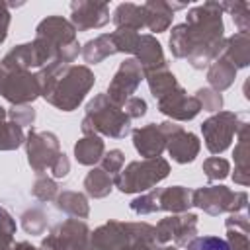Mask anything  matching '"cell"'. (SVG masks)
I'll return each mask as SVG.
<instances>
[{
	"label": "cell",
	"instance_id": "6da1fadb",
	"mask_svg": "<svg viewBox=\"0 0 250 250\" xmlns=\"http://www.w3.org/2000/svg\"><path fill=\"white\" fill-rule=\"evenodd\" d=\"M168 174V164L162 158L146 160V162H133L123 172V176L117 178V186L121 191H139L148 189L152 184L160 182Z\"/></svg>",
	"mask_w": 250,
	"mask_h": 250
},
{
	"label": "cell",
	"instance_id": "7a4b0ae2",
	"mask_svg": "<svg viewBox=\"0 0 250 250\" xmlns=\"http://www.w3.org/2000/svg\"><path fill=\"white\" fill-rule=\"evenodd\" d=\"M92 82H94V76H92V72L88 68H84V66L68 68L66 78H62V82L57 86L55 98H51V102L55 105H59L61 109L70 111L84 98V94L88 92Z\"/></svg>",
	"mask_w": 250,
	"mask_h": 250
},
{
	"label": "cell",
	"instance_id": "3957f363",
	"mask_svg": "<svg viewBox=\"0 0 250 250\" xmlns=\"http://www.w3.org/2000/svg\"><path fill=\"white\" fill-rule=\"evenodd\" d=\"M236 121H238V115H232V113H219L211 119H207L201 129L205 133V143H207V148L211 152H223L230 139H232V133L236 131Z\"/></svg>",
	"mask_w": 250,
	"mask_h": 250
},
{
	"label": "cell",
	"instance_id": "277c9868",
	"mask_svg": "<svg viewBox=\"0 0 250 250\" xmlns=\"http://www.w3.org/2000/svg\"><path fill=\"white\" fill-rule=\"evenodd\" d=\"M86 123L92 121V129L96 125V129H100L105 135L111 137H123L129 131V119L125 115H119L117 109L113 107H98L96 102H92L88 105V117L84 119Z\"/></svg>",
	"mask_w": 250,
	"mask_h": 250
},
{
	"label": "cell",
	"instance_id": "5b68a950",
	"mask_svg": "<svg viewBox=\"0 0 250 250\" xmlns=\"http://www.w3.org/2000/svg\"><path fill=\"white\" fill-rule=\"evenodd\" d=\"M72 21L78 29L100 27L109 20L107 6L102 2H74L72 6Z\"/></svg>",
	"mask_w": 250,
	"mask_h": 250
},
{
	"label": "cell",
	"instance_id": "8992f818",
	"mask_svg": "<svg viewBox=\"0 0 250 250\" xmlns=\"http://www.w3.org/2000/svg\"><path fill=\"white\" fill-rule=\"evenodd\" d=\"M141 76V66L137 61H125L119 68V72L115 74V80L109 86L111 98L115 102H123L139 84V80H129V78H137Z\"/></svg>",
	"mask_w": 250,
	"mask_h": 250
},
{
	"label": "cell",
	"instance_id": "52a82bcc",
	"mask_svg": "<svg viewBox=\"0 0 250 250\" xmlns=\"http://www.w3.org/2000/svg\"><path fill=\"white\" fill-rule=\"evenodd\" d=\"M135 146L145 156H158L164 146L162 129H156L154 125H148L145 129L135 131Z\"/></svg>",
	"mask_w": 250,
	"mask_h": 250
},
{
	"label": "cell",
	"instance_id": "ba28073f",
	"mask_svg": "<svg viewBox=\"0 0 250 250\" xmlns=\"http://www.w3.org/2000/svg\"><path fill=\"white\" fill-rule=\"evenodd\" d=\"M170 154L174 156L176 162H191L197 154V148H199V143H197V137L191 135V133H182L178 131V137L170 139Z\"/></svg>",
	"mask_w": 250,
	"mask_h": 250
},
{
	"label": "cell",
	"instance_id": "9c48e42d",
	"mask_svg": "<svg viewBox=\"0 0 250 250\" xmlns=\"http://www.w3.org/2000/svg\"><path fill=\"white\" fill-rule=\"evenodd\" d=\"M135 51L139 53V59H141V62H143V66L146 70H154V66H162L164 68V59H162L160 43L154 41L150 35L139 37V43H137Z\"/></svg>",
	"mask_w": 250,
	"mask_h": 250
},
{
	"label": "cell",
	"instance_id": "30bf717a",
	"mask_svg": "<svg viewBox=\"0 0 250 250\" xmlns=\"http://www.w3.org/2000/svg\"><path fill=\"white\" fill-rule=\"evenodd\" d=\"M143 10H145V25H148L152 31L166 29L174 16V12L166 2H146Z\"/></svg>",
	"mask_w": 250,
	"mask_h": 250
},
{
	"label": "cell",
	"instance_id": "8fae6325",
	"mask_svg": "<svg viewBox=\"0 0 250 250\" xmlns=\"http://www.w3.org/2000/svg\"><path fill=\"white\" fill-rule=\"evenodd\" d=\"M113 21L119 25V29L135 31L145 25V10L143 6H137V4H119L113 14Z\"/></svg>",
	"mask_w": 250,
	"mask_h": 250
},
{
	"label": "cell",
	"instance_id": "7c38bea8",
	"mask_svg": "<svg viewBox=\"0 0 250 250\" xmlns=\"http://www.w3.org/2000/svg\"><path fill=\"white\" fill-rule=\"evenodd\" d=\"M225 59L234 68L248 64V33H236V35H232L229 39Z\"/></svg>",
	"mask_w": 250,
	"mask_h": 250
},
{
	"label": "cell",
	"instance_id": "4fadbf2b",
	"mask_svg": "<svg viewBox=\"0 0 250 250\" xmlns=\"http://www.w3.org/2000/svg\"><path fill=\"white\" fill-rule=\"evenodd\" d=\"M117 49L113 45L111 35H100L94 41H88L84 47V59L88 62H100L102 59H105L107 55H113Z\"/></svg>",
	"mask_w": 250,
	"mask_h": 250
},
{
	"label": "cell",
	"instance_id": "5bb4252c",
	"mask_svg": "<svg viewBox=\"0 0 250 250\" xmlns=\"http://www.w3.org/2000/svg\"><path fill=\"white\" fill-rule=\"evenodd\" d=\"M102 150H104V143L98 137L82 139L74 146V154H76V160L80 164H94V162H98Z\"/></svg>",
	"mask_w": 250,
	"mask_h": 250
},
{
	"label": "cell",
	"instance_id": "9a60e30c",
	"mask_svg": "<svg viewBox=\"0 0 250 250\" xmlns=\"http://www.w3.org/2000/svg\"><path fill=\"white\" fill-rule=\"evenodd\" d=\"M234 74H236V68H234L227 59H221V61H217V62L211 66V70H209V82H211L215 88L223 90V88L230 86Z\"/></svg>",
	"mask_w": 250,
	"mask_h": 250
},
{
	"label": "cell",
	"instance_id": "2e32d148",
	"mask_svg": "<svg viewBox=\"0 0 250 250\" xmlns=\"http://www.w3.org/2000/svg\"><path fill=\"white\" fill-rule=\"evenodd\" d=\"M84 186H86V191H88L90 195H96V197H102V195H105V193L111 189V188H109L111 182H109V178L104 174V170H92V172L88 174Z\"/></svg>",
	"mask_w": 250,
	"mask_h": 250
},
{
	"label": "cell",
	"instance_id": "e0dca14e",
	"mask_svg": "<svg viewBox=\"0 0 250 250\" xmlns=\"http://www.w3.org/2000/svg\"><path fill=\"white\" fill-rule=\"evenodd\" d=\"M188 250H230V246L219 236H199L188 244Z\"/></svg>",
	"mask_w": 250,
	"mask_h": 250
},
{
	"label": "cell",
	"instance_id": "ac0fdd59",
	"mask_svg": "<svg viewBox=\"0 0 250 250\" xmlns=\"http://www.w3.org/2000/svg\"><path fill=\"white\" fill-rule=\"evenodd\" d=\"M221 8L229 10L232 14V20L240 27V33H246V29H248V4L246 2H234V4H221Z\"/></svg>",
	"mask_w": 250,
	"mask_h": 250
},
{
	"label": "cell",
	"instance_id": "d6986e66",
	"mask_svg": "<svg viewBox=\"0 0 250 250\" xmlns=\"http://www.w3.org/2000/svg\"><path fill=\"white\" fill-rule=\"evenodd\" d=\"M203 168H205L209 180H217V178H225V176H227V172H229V162L223 160V158H209V160H205Z\"/></svg>",
	"mask_w": 250,
	"mask_h": 250
},
{
	"label": "cell",
	"instance_id": "ffe728a7",
	"mask_svg": "<svg viewBox=\"0 0 250 250\" xmlns=\"http://www.w3.org/2000/svg\"><path fill=\"white\" fill-rule=\"evenodd\" d=\"M195 100H201L203 107H207L209 111L219 109V107H221V104H223L221 96H219V94H215V92H211V90H199ZM201 104H199V105H201Z\"/></svg>",
	"mask_w": 250,
	"mask_h": 250
},
{
	"label": "cell",
	"instance_id": "44dd1931",
	"mask_svg": "<svg viewBox=\"0 0 250 250\" xmlns=\"http://www.w3.org/2000/svg\"><path fill=\"white\" fill-rule=\"evenodd\" d=\"M230 230V229H229ZM229 240H230V250H248V238H246V232H238L236 229L230 230L229 234Z\"/></svg>",
	"mask_w": 250,
	"mask_h": 250
},
{
	"label": "cell",
	"instance_id": "7402d4cb",
	"mask_svg": "<svg viewBox=\"0 0 250 250\" xmlns=\"http://www.w3.org/2000/svg\"><path fill=\"white\" fill-rule=\"evenodd\" d=\"M121 162H123V152H121V150H111V152L107 154L105 162H104V168H105V170H111V172L115 174V170L119 168Z\"/></svg>",
	"mask_w": 250,
	"mask_h": 250
},
{
	"label": "cell",
	"instance_id": "603a6c76",
	"mask_svg": "<svg viewBox=\"0 0 250 250\" xmlns=\"http://www.w3.org/2000/svg\"><path fill=\"white\" fill-rule=\"evenodd\" d=\"M127 109H133V111L129 113L131 117H139V115H145L146 104H145L143 100H139V98H131V100L127 102Z\"/></svg>",
	"mask_w": 250,
	"mask_h": 250
},
{
	"label": "cell",
	"instance_id": "cb8c5ba5",
	"mask_svg": "<svg viewBox=\"0 0 250 250\" xmlns=\"http://www.w3.org/2000/svg\"><path fill=\"white\" fill-rule=\"evenodd\" d=\"M8 21H10V14L6 10V4L0 2V43L6 39V27H8Z\"/></svg>",
	"mask_w": 250,
	"mask_h": 250
}]
</instances>
